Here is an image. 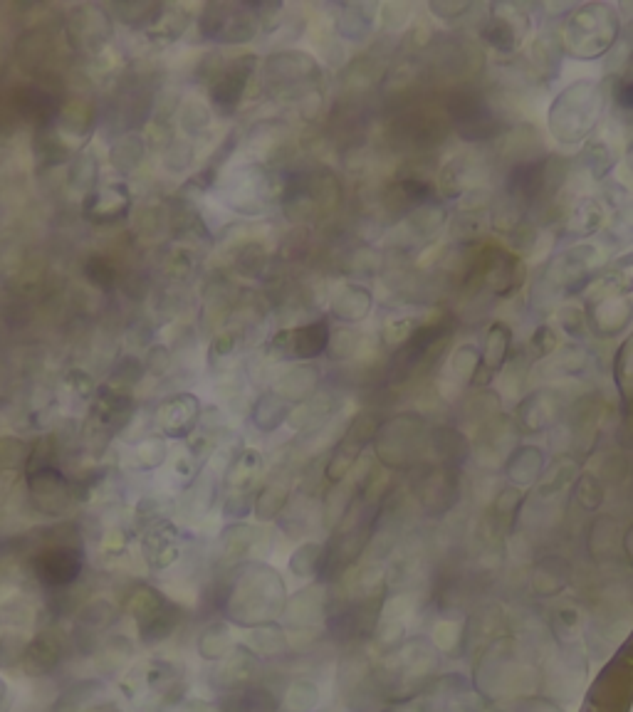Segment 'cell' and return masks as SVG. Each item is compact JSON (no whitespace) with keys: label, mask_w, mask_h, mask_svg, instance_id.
I'll list each match as a JSON object with an SVG mask.
<instances>
[{"label":"cell","mask_w":633,"mask_h":712,"mask_svg":"<svg viewBox=\"0 0 633 712\" xmlns=\"http://www.w3.org/2000/svg\"><path fill=\"white\" fill-rule=\"evenodd\" d=\"M201 601L218 619L250 631L282 619L287 586L282 574L268 562H248L235 569L213 567Z\"/></svg>","instance_id":"cell-1"},{"label":"cell","mask_w":633,"mask_h":712,"mask_svg":"<svg viewBox=\"0 0 633 712\" xmlns=\"http://www.w3.org/2000/svg\"><path fill=\"white\" fill-rule=\"evenodd\" d=\"M119 688L136 712H166L188 698L191 683L181 658L149 656L119 678Z\"/></svg>","instance_id":"cell-2"},{"label":"cell","mask_w":633,"mask_h":712,"mask_svg":"<svg viewBox=\"0 0 633 712\" xmlns=\"http://www.w3.org/2000/svg\"><path fill=\"white\" fill-rule=\"evenodd\" d=\"M196 23L201 38L218 45H245L260 33V18L255 10L250 8V3H238V0H218V3L203 5Z\"/></svg>","instance_id":"cell-3"},{"label":"cell","mask_w":633,"mask_h":712,"mask_svg":"<svg viewBox=\"0 0 633 712\" xmlns=\"http://www.w3.org/2000/svg\"><path fill=\"white\" fill-rule=\"evenodd\" d=\"M319 72L317 60L305 50H277L263 62L265 89L277 99L295 97L300 102L319 80Z\"/></svg>","instance_id":"cell-4"},{"label":"cell","mask_w":633,"mask_h":712,"mask_svg":"<svg viewBox=\"0 0 633 712\" xmlns=\"http://www.w3.org/2000/svg\"><path fill=\"white\" fill-rule=\"evenodd\" d=\"M70 658H75V653H72L65 623H45V626L35 628V633L30 636L20 670L25 678L43 683V680L55 678Z\"/></svg>","instance_id":"cell-5"},{"label":"cell","mask_w":633,"mask_h":712,"mask_svg":"<svg viewBox=\"0 0 633 712\" xmlns=\"http://www.w3.org/2000/svg\"><path fill=\"white\" fill-rule=\"evenodd\" d=\"M25 500L38 515L62 520L77 507L75 485L60 465H47L25 473Z\"/></svg>","instance_id":"cell-6"},{"label":"cell","mask_w":633,"mask_h":712,"mask_svg":"<svg viewBox=\"0 0 633 712\" xmlns=\"http://www.w3.org/2000/svg\"><path fill=\"white\" fill-rule=\"evenodd\" d=\"M272 537L260 525L248 522H228L218 532L216 542V569H235L248 562H263L265 554H270Z\"/></svg>","instance_id":"cell-7"},{"label":"cell","mask_w":633,"mask_h":712,"mask_svg":"<svg viewBox=\"0 0 633 712\" xmlns=\"http://www.w3.org/2000/svg\"><path fill=\"white\" fill-rule=\"evenodd\" d=\"M65 35L72 50L85 52V55H97V52H102L104 47L112 43V13H109L107 5L99 3L75 5L67 13Z\"/></svg>","instance_id":"cell-8"},{"label":"cell","mask_w":633,"mask_h":712,"mask_svg":"<svg viewBox=\"0 0 633 712\" xmlns=\"http://www.w3.org/2000/svg\"><path fill=\"white\" fill-rule=\"evenodd\" d=\"M265 666H268V663H265L263 658H258L250 648L238 643L228 658L208 666L206 685L211 693H216V698L218 695L240 693V690L253 688V685H258L260 680H263Z\"/></svg>","instance_id":"cell-9"},{"label":"cell","mask_w":633,"mask_h":712,"mask_svg":"<svg viewBox=\"0 0 633 712\" xmlns=\"http://www.w3.org/2000/svg\"><path fill=\"white\" fill-rule=\"evenodd\" d=\"M141 562L149 572H169L183 559L181 527L169 517L151 522L141 530L139 539Z\"/></svg>","instance_id":"cell-10"},{"label":"cell","mask_w":633,"mask_h":712,"mask_svg":"<svg viewBox=\"0 0 633 712\" xmlns=\"http://www.w3.org/2000/svg\"><path fill=\"white\" fill-rule=\"evenodd\" d=\"M203 406L196 394H174L156 408V426L169 441H191L196 428L201 426Z\"/></svg>","instance_id":"cell-11"},{"label":"cell","mask_w":633,"mask_h":712,"mask_svg":"<svg viewBox=\"0 0 633 712\" xmlns=\"http://www.w3.org/2000/svg\"><path fill=\"white\" fill-rule=\"evenodd\" d=\"M258 60L260 57L255 55V52L230 57L226 75L211 87V104L218 112L228 117V114H233L235 109L243 104L250 80H253V75L258 72Z\"/></svg>","instance_id":"cell-12"},{"label":"cell","mask_w":633,"mask_h":712,"mask_svg":"<svg viewBox=\"0 0 633 712\" xmlns=\"http://www.w3.org/2000/svg\"><path fill=\"white\" fill-rule=\"evenodd\" d=\"M107 705H112L107 680L92 675V678H75L62 685L52 703L47 705V712H102Z\"/></svg>","instance_id":"cell-13"},{"label":"cell","mask_w":633,"mask_h":712,"mask_svg":"<svg viewBox=\"0 0 633 712\" xmlns=\"http://www.w3.org/2000/svg\"><path fill=\"white\" fill-rule=\"evenodd\" d=\"M132 211V193L122 181L97 186L90 196L82 198V216L94 225L119 223Z\"/></svg>","instance_id":"cell-14"},{"label":"cell","mask_w":633,"mask_h":712,"mask_svg":"<svg viewBox=\"0 0 633 712\" xmlns=\"http://www.w3.org/2000/svg\"><path fill=\"white\" fill-rule=\"evenodd\" d=\"M136 653H139V646H136L134 638H129L127 633H107L104 641L99 643V648L94 651V656L90 658L94 673L102 680H119L129 668L136 663Z\"/></svg>","instance_id":"cell-15"},{"label":"cell","mask_w":633,"mask_h":712,"mask_svg":"<svg viewBox=\"0 0 633 712\" xmlns=\"http://www.w3.org/2000/svg\"><path fill=\"white\" fill-rule=\"evenodd\" d=\"M218 495H221V483H218V475L213 473L211 468H203L191 483L186 485L179 497V515L188 525H196V522H203L211 510L216 507Z\"/></svg>","instance_id":"cell-16"},{"label":"cell","mask_w":633,"mask_h":712,"mask_svg":"<svg viewBox=\"0 0 633 712\" xmlns=\"http://www.w3.org/2000/svg\"><path fill=\"white\" fill-rule=\"evenodd\" d=\"M292 500V475L290 470L282 468L277 473H272L268 480H265L263 488L255 495V507L253 515L260 525H268V522L280 520V515L285 512V507L290 505Z\"/></svg>","instance_id":"cell-17"},{"label":"cell","mask_w":633,"mask_h":712,"mask_svg":"<svg viewBox=\"0 0 633 712\" xmlns=\"http://www.w3.org/2000/svg\"><path fill=\"white\" fill-rule=\"evenodd\" d=\"M265 458L258 448H240L223 470L226 492H258L255 485L263 478Z\"/></svg>","instance_id":"cell-18"},{"label":"cell","mask_w":633,"mask_h":712,"mask_svg":"<svg viewBox=\"0 0 633 712\" xmlns=\"http://www.w3.org/2000/svg\"><path fill=\"white\" fill-rule=\"evenodd\" d=\"M52 50H55V35L47 25H35V28L25 30L15 43V57L28 72H47L50 65Z\"/></svg>","instance_id":"cell-19"},{"label":"cell","mask_w":633,"mask_h":712,"mask_svg":"<svg viewBox=\"0 0 633 712\" xmlns=\"http://www.w3.org/2000/svg\"><path fill=\"white\" fill-rule=\"evenodd\" d=\"M193 646H196L198 658L208 663V666H213V663H221L223 658H228L235 651V646H238V641H235L233 628H230L228 621L208 619L196 631V643Z\"/></svg>","instance_id":"cell-20"},{"label":"cell","mask_w":633,"mask_h":712,"mask_svg":"<svg viewBox=\"0 0 633 712\" xmlns=\"http://www.w3.org/2000/svg\"><path fill=\"white\" fill-rule=\"evenodd\" d=\"M243 646L250 648L258 658H263L265 663H275V661H282V658L292 656L290 636H287L285 626H282L280 621L250 628L243 638Z\"/></svg>","instance_id":"cell-21"},{"label":"cell","mask_w":633,"mask_h":712,"mask_svg":"<svg viewBox=\"0 0 633 712\" xmlns=\"http://www.w3.org/2000/svg\"><path fill=\"white\" fill-rule=\"evenodd\" d=\"M332 342V327L327 317L312 319V322L292 327V359L312 361L317 356L327 354Z\"/></svg>","instance_id":"cell-22"},{"label":"cell","mask_w":633,"mask_h":712,"mask_svg":"<svg viewBox=\"0 0 633 712\" xmlns=\"http://www.w3.org/2000/svg\"><path fill=\"white\" fill-rule=\"evenodd\" d=\"M319 389V369L315 364H297L292 369H287L285 374H280L272 384V391H277L280 396H285L290 403H307Z\"/></svg>","instance_id":"cell-23"},{"label":"cell","mask_w":633,"mask_h":712,"mask_svg":"<svg viewBox=\"0 0 633 712\" xmlns=\"http://www.w3.org/2000/svg\"><path fill=\"white\" fill-rule=\"evenodd\" d=\"M292 416V403L280 396L277 391H263V394L255 399L253 406H250V423L258 428L260 433H275L290 421Z\"/></svg>","instance_id":"cell-24"},{"label":"cell","mask_w":633,"mask_h":712,"mask_svg":"<svg viewBox=\"0 0 633 712\" xmlns=\"http://www.w3.org/2000/svg\"><path fill=\"white\" fill-rule=\"evenodd\" d=\"M146 154H149V141L139 132H124L109 146V164L119 176H132L146 161Z\"/></svg>","instance_id":"cell-25"},{"label":"cell","mask_w":633,"mask_h":712,"mask_svg":"<svg viewBox=\"0 0 633 712\" xmlns=\"http://www.w3.org/2000/svg\"><path fill=\"white\" fill-rule=\"evenodd\" d=\"M322 705V688L312 675H292L282 690L280 712H317Z\"/></svg>","instance_id":"cell-26"},{"label":"cell","mask_w":633,"mask_h":712,"mask_svg":"<svg viewBox=\"0 0 633 712\" xmlns=\"http://www.w3.org/2000/svg\"><path fill=\"white\" fill-rule=\"evenodd\" d=\"M0 621L10 631H28V628H38L40 621V606L35 604L33 596L25 594V589L5 594L0 601Z\"/></svg>","instance_id":"cell-27"},{"label":"cell","mask_w":633,"mask_h":712,"mask_svg":"<svg viewBox=\"0 0 633 712\" xmlns=\"http://www.w3.org/2000/svg\"><path fill=\"white\" fill-rule=\"evenodd\" d=\"M65 183H67V191H70L72 196L80 198V201L85 196H90L99 183L97 154L90 149H82L80 154L72 156V161L67 164V171H65Z\"/></svg>","instance_id":"cell-28"},{"label":"cell","mask_w":633,"mask_h":712,"mask_svg":"<svg viewBox=\"0 0 633 712\" xmlns=\"http://www.w3.org/2000/svg\"><path fill=\"white\" fill-rule=\"evenodd\" d=\"M188 25H191V10H188L186 5H164V10H161V15L156 18V23L151 25L144 35L151 40V43L171 45L179 38H183Z\"/></svg>","instance_id":"cell-29"},{"label":"cell","mask_w":633,"mask_h":712,"mask_svg":"<svg viewBox=\"0 0 633 712\" xmlns=\"http://www.w3.org/2000/svg\"><path fill=\"white\" fill-rule=\"evenodd\" d=\"M371 310V292L362 285H344L342 290L334 295L332 305H329V314L342 322L354 324L362 319Z\"/></svg>","instance_id":"cell-30"},{"label":"cell","mask_w":633,"mask_h":712,"mask_svg":"<svg viewBox=\"0 0 633 712\" xmlns=\"http://www.w3.org/2000/svg\"><path fill=\"white\" fill-rule=\"evenodd\" d=\"M94 122L92 104L87 99H70L62 102L60 117H57V132L62 136H72V139H82L90 134Z\"/></svg>","instance_id":"cell-31"},{"label":"cell","mask_w":633,"mask_h":712,"mask_svg":"<svg viewBox=\"0 0 633 712\" xmlns=\"http://www.w3.org/2000/svg\"><path fill=\"white\" fill-rule=\"evenodd\" d=\"M312 517H315V507H312V497L310 495H292L290 505L285 507V512L280 515V527L282 532H287L290 539H300L310 532L312 527Z\"/></svg>","instance_id":"cell-32"},{"label":"cell","mask_w":633,"mask_h":712,"mask_svg":"<svg viewBox=\"0 0 633 712\" xmlns=\"http://www.w3.org/2000/svg\"><path fill=\"white\" fill-rule=\"evenodd\" d=\"M324 562V544L322 542H302L287 559V569L300 581H317Z\"/></svg>","instance_id":"cell-33"},{"label":"cell","mask_w":633,"mask_h":712,"mask_svg":"<svg viewBox=\"0 0 633 712\" xmlns=\"http://www.w3.org/2000/svg\"><path fill=\"white\" fill-rule=\"evenodd\" d=\"M213 124V112L208 107L206 99L201 97H186L179 107V127L188 139L206 134Z\"/></svg>","instance_id":"cell-34"},{"label":"cell","mask_w":633,"mask_h":712,"mask_svg":"<svg viewBox=\"0 0 633 712\" xmlns=\"http://www.w3.org/2000/svg\"><path fill=\"white\" fill-rule=\"evenodd\" d=\"M169 460V438L164 436H144L134 443L132 465L136 470H159Z\"/></svg>","instance_id":"cell-35"},{"label":"cell","mask_w":633,"mask_h":712,"mask_svg":"<svg viewBox=\"0 0 633 712\" xmlns=\"http://www.w3.org/2000/svg\"><path fill=\"white\" fill-rule=\"evenodd\" d=\"M109 13L117 15L132 30H149L164 10V3H109Z\"/></svg>","instance_id":"cell-36"},{"label":"cell","mask_w":633,"mask_h":712,"mask_svg":"<svg viewBox=\"0 0 633 712\" xmlns=\"http://www.w3.org/2000/svg\"><path fill=\"white\" fill-rule=\"evenodd\" d=\"M82 275H85V280L90 282L92 287H97L99 292H104V295H112L119 285V270L107 255H99V253L87 255V260L82 263Z\"/></svg>","instance_id":"cell-37"},{"label":"cell","mask_w":633,"mask_h":712,"mask_svg":"<svg viewBox=\"0 0 633 712\" xmlns=\"http://www.w3.org/2000/svg\"><path fill=\"white\" fill-rule=\"evenodd\" d=\"M144 379H146L144 359H139L136 354H124L119 356V359L112 364V369H109L107 384L114 386V389H122L132 394L134 386H139Z\"/></svg>","instance_id":"cell-38"},{"label":"cell","mask_w":633,"mask_h":712,"mask_svg":"<svg viewBox=\"0 0 633 712\" xmlns=\"http://www.w3.org/2000/svg\"><path fill=\"white\" fill-rule=\"evenodd\" d=\"M334 28H337L339 38L349 40V43H362L371 33V18L366 15L364 5H344Z\"/></svg>","instance_id":"cell-39"},{"label":"cell","mask_w":633,"mask_h":712,"mask_svg":"<svg viewBox=\"0 0 633 712\" xmlns=\"http://www.w3.org/2000/svg\"><path fill=\"white\" fill-rule=\"evenodd\" d=\"M196 161V146H193V139L188 136H179V139H171L169 146L164 149V169L174 176H183Z\"/></svg>","instance_id":"cell-40"},{"label":"cell","mask_w":633,"mask_h":712,"mask_svg":"<svg viewBox=\"0 0 633 712\" xmlns=\"http://www.w3.org/2000/svg\"><path fill=\"white\" fill-rule=\"evenodd\" d=\"M268 260H270L268 248H265L260 240H255V243H248L243 245V248H238L233 267L240 277H260V272L265 270Z\"/></svg>","instance_id":"cell-41"},{"label":"cell","mask_w":633,"mask_h":712,"mask_svg":"<svg viewBox=\"0 0 633 712\" xmlns=\"http://www.w3.org/2000/svg\"><path fill=\"white\" fill-rule=\"evenodd\" d=\"M30 443L23 441L18 436H0V475L18 473L20 468L25 470L28 463Z\"/></svg>","instance_id":"cell-42"},{"label":"cell","mask_w":633,"mask_h":712,"mask_svg":"<svg viewBox=\"0 0 633 712\" xmlns=\"http://www.w3.org/2000/svg\"><path fill=\"white\" fill-rule=\"evenodd\" d=\"M99 554L104 559H119L127 557L129 547H132V530L127 525H112L107 530L99 532L97 539Z\"/></svg>","instance_id":"cell-43"},{"label":"cell","mask_w":633,"mask_h":712,"mask_svg":"<svg viewBox=\"0 0 633 712\" xmlns=\"http://www.w3.org/2000/svg\"><path fill=\"white\" fill-rule=\"evenodd\" d=\"M240 347V332L238 329H223V332H218L216 337L211 339V344H208V366L211 369H223V366L228 364L230 356H235Z\"/></svg>","instance_id":"cell-44"},{"label":"cell","mask_w":633,"mask_h":712,"mask_svg":"<svg viewBox=\"0 0 633 712\" xmlns=\"http://www.w3.org/2000/svg\"><path fill=\"white\" fill-rule=\"evenodd\" d=\"M196 265H198V258H196V253H193L191 245H174V248L169 250V255L164 258L166 277H171V280H179V282L193 277Z\"/></svg>","instance_id":"cell-45"},{"label":"cell","mask_w":633,"mask_h":712,"mask_svg":"<svg viewBox=\"0 0 633 712\" xmlns=\"http://www.w3.org/2000/svg\"><path fill=\"white\" fill-rule=\"evenodd\" d=\"M30 636L25 631H5L3 641H0V670H20L25 658V648H28Z\"/></svg>","instance_id":"cell-46"},{"label":"cell","mask_w":633,"mask_h":712,"mask_svg":"<svg viewBox=\"0 0 633 712\" xmlns=\"http://www.w3.org/2000/svg\"><path fill=\"white\" fill-rule=\"evenodd\" d=\"M258 492H226L223 495V517L228 522H245L253 515Z\"/></svg>","instance_id":"cell-47"},{"label":"cell","mask_w":633,"mask_h":712,"mask_svg":"<svg viewBox=\"0 0 633 712\" xmlns=\"http://www.w3.org/2000/svg\"><path fill=\"white\" fill-rule=\"evenodd\" d=\"M124 339H127V347L132 352H146L149 347H154V324H151L149 317H136L129 322L127 332H124Z\"/></svg>","instance_id":"cell-48"},{"label":"cell","mask_w":633,"mask_h":712,"mask_svg":"<svg viewBox=\"0 0 633 712\" xmlns=\"http://www.w3.org/2000/svg\"><path fill=\"white\" fill-rule=\"evenodd\" d=\"M171 349L166 344H154V347L146 349L144 356V366H146V376L151 379H164L171 369Z\"/></svg>","instance_id":"cell-49"},{"label":"cell","mask_w":633,"mask_h":712,"mask_svg":"<svg viewBox=\"0 0 633 712\" xmlns=\"http://www.w3.org/2000/svg\"><path fill=\"white\" fill-rule=\"evenodd\" d=\"M161 517H166V515H164V500H161V497H156V495H141L139 500H136V505H134V520L139 522L141 530H144V527H149L151 522L161 520Z\"/></svg>","instance_id":"cell-50"},{"label":"cell","mask_w":633,"mask_h":712,"mask_svg":"<svg viewBox=\"0 0 633 712\" xmlns=\"http://www.w3.org/2000/svg\"><path fill=\"white\" fill-rule=\"evenodd\" d=\"M65 384H67V389L72 391V394L77 396V399H82V401H94V396H97V389L99 386L94 384V379L90 374H87L85 369H70L65 374Z\"/></svg>","instance_id":"cell-51"},{"label":"cell","mask_w":633,"mask_h":712,"mask_svg":"<svg viewBox=\"0 0 633 712\" xmlns=\"http://www.w3.org/2000/svg\"><path fill=\"white\" fill-rule=\"evenodd\" d=\"M359 347V334L349 332V329H339L337 334H332V342H329V359H349Z\"/></svg>","instance_id":"cell-52"},{"label":"cell","mask_w":633,"mask_h":712,"mask_svg":"<svg viewBox=\"0 0 633 712\" xmlns=\"http://www.w3.org/2000/svg\"><path fill=\"white\" fill-rule=\"evenodd\" d=\"M5 705H10V688L3 675H0V708H5Z\"/></svg>","instance_id":"cell-53"},{"label":"cell","mask_w":633,"mask_h":712,"mask_svg":"<svg viewBox=\"0 0 633 712\" xmlns=\"http://www.w3.org/2000/svg\"><path fill=\"white\" fill-rule=\"evenodd\" d=\"M379 712H406L404 708H384V710H379Z\"/></svg>","instance_id":"cell-54"},{"label":"cell","mask_w":633,"mask_h":712,"mask_svg":"<svg viewBox=\"0 0 633 712\" xmlns=\"http://www.w3.org/2000/svg\"><path fill=\"white\" fill-rule=\"evenodd\" d=\"M3 633H5V626H3V621H0V641H3Z\"/></svg>","instance_id":"cell-55"},{"label":"cell","mask_w":633,"mask_h":712,"mask_svg":"<svg viewBox=\"0 0 633 712\" xmlns=\"http://www.w3.org/2000/svg\"><path fill=\"white\" fill-rule=\"evenodd\" d=\"M107 712H124V710H119V708H117V705H112V708H109Z\"/></svg>","instance_id":"cell-56"},{"label":"cell","mask_w":633,"mask_h":712,"mask_svg":"<svg viewBox=\"0 0 633 712\" xmlns=\"http://www.w3.org/2000/svg\"><path fill=\"white\" fill-rule=\"evenodd\" d=\"M0 712H10V705H5V708H0Z\"/></svg>","instance_id":"cell-57"},{"label":"cell","mask_w":633,"mask_h":712,"mask_svg":"<svg viewBox=\"0 0 633 712\" xmlns=\"http://www.w3.org/2000/svg\"><path fill=\"white\" fill-rule=\"evenodd\" d=\"M112 705H114V703H112ZM112 705H107V708H104V710H102V712H107V710H109V708H112Z\"/></svg>","instance_id":"cell-58"},{"label":"cell","mask_w":633,"mask_h":712,"mask_svg":"<svg viewBox=\"0 0 633 712\" xmlns=\"http://www.w3.org/2000/svg\"><path fill=\"white\" fill-rule=\"evenodd\" d=\"M15 712H23V710H15Z\"/></svg>","instance_id":"cell-59"}]
</instances>
